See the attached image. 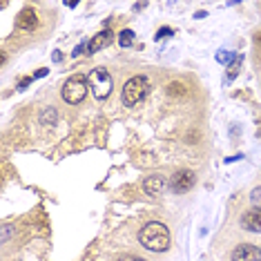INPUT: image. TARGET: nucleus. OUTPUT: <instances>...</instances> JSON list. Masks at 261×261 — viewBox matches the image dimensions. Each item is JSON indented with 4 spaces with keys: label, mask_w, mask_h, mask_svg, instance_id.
<instances>
[{
    "label": "nucleus",
    "mask_w": 261,
    "mask_h": 261,
    "mask_svg": "<svg viewBox=\"0 0 261 261\" xmlns=\"http://www.w3.org/2000/svg\"><path fill=\"white\" fill-rule=\"evenodd\" d=\"M139 241L150 252H165L170 248V230L159 221H150L141 228Z\"/></svg>",
    "instance_id": "f257e3e1"
},
{
    "label": "nucleus",
    "mask_w": 261,
    "mask_h": 261,
    "mask_svg": "<svg viewBox=\"0 0 261 261\" xmlns=\"http://www.w3.org/2000/svg\"><path fill=\"white\" fill-rule=\"evenodd\" d=\"M87 90H90V81H87V76L74 74V76H69V79L65 81V85H63V90H61V96H63L65 103L79 105V103L85 100Z\"/></svg>",
    "instance_id": "f03ea898"
},
{
    "label": "nucleus",
    "mask_w": 261,
    "mask_h": 261,
    "mask_svg": "<svg viewBox=\"0 0 261 261\" xmlns=\"http://www.w3.org/2000/svg\"><path fill=\"white\" fill-rule=\"evenodd\" d=\"M87 81H90V90H92L96 100H105L112 94L114 81H112V74L108 72V69H103V67L92 69L90 76H87Z\"/></svg>",
    "instance_id": "7ed1b4c3"
},
{
    "label": "nucleus",
    "mask_w": 261,
    "mask_h": 261,
    "mask_svg": "<svg viewBox=\"0 0 261 261\" xmlns=\"http://www.w3.org/2000/svg\"><path fill=\"white\" fill-rule=\"evenodd\" d=\"M150 92V81L145 76H132L125 85H123V103L127 108H134L136 103L145 98V94Z\"/></svg>",
    "instance_id": "20e7f679"
},
{
    "label": "nucleus",
    "mask_w": 261,
    "mask_h": 261,
    "mask_svg": "<svg viewBox=\"0 0 261 261\" xmlns=\"http://www.w3.org/2000/svg\"><path fill=\"white\" fill-rule=\"evenodd\" d=\"M232 261H261V248L252 243H239L232 250Z\"/></svg>",
    "instance_id": "39448f33"
},
{
    "label": "nucleus",
    "mask_w": 261,
    "mask_h": 261,
    "mask_svg": "<svg viewBox=\"0 0 261 261\" xmlns=\"http://www.w3.org/2000/svg\"><path fill=\"white\" fill-rule=\"evenodd\" d=\"M170 186L174 192H188L190 188L194 186V172H190V170H179L174 176H172V181H170Z\"/></svg>",
    "instance_id": "423d86ee"
},
{
    "label": "nucleus",
    "mask_w": 261,
    "mask_h": 261,
    "mask_svg": "<svg viewBox=\"0 0 261 261\" xmlns=\"http://www.w3.org/2000/svg\"><path fill=\"white\" fill-rule=\"evenodd\" d=\"M241 228L248 232H261V207H252V210L241 215Z\"/></svg>",
    "instance_id": "0eeeda50"
},
{
    "label": "nucleus",
    "mask_w": 261,
    "mask_h": 261,
    "mask_svg": "<svg viewBox=\"0 0 261 261\" xmlns=\"http://www.w3.org/2000/svg\"><path fill=\"white\" fill-rule=\"evenodd\" d=\"M38 25V18H36V11L32 7H25L18 14V18H16V27L22 29V32H34Z\"/></svg>",
    "instance_id": "6e6552de"
},
{
    "label": "nucleus",
    "mask_w": 261,
    "mask_h": 261,
    "mask_svg": "<svg viewBox=\"0 0 261 261\" xmlns=\"http://www.w3.org/2000/svg\"><path fill=\"white\" fill-rule=\"evenodd\" d=\"M165 186H168V181H165V176L161 174H152V176H147V179L143 181V190L150 197H156V194H161Z\"/></svg>",
    "instance_id": "1a4fd4ad"
},
{
    "label": "nucleus",
    "mask_w": 261,
    "mask_h": 261,
    "mask_svg": "<svg viewBox=\"0 0 261 261\" xmlns=\"http://www.w3.org/2000/svg\"><path fill=\"white\" fill-rule=\"evenodd\" d=\"M112 40V32L110 29H103L100 34H96L90 43H87V54H94V51H98V49H103L105 45H108Z\"/></svg>",
    "instance_id": "9d476101"
},
{
    "label": "nucleus",
    "mask_w": 261,
    "mask_h": 261,
    "mask_svg": "<svg viewBox=\"0 0 261 261\" xmlns=\"http://www.w3.org/2000/svg\"><path fill=\"white\" fill-rule=\"evenodd\" d=\"M118 45L121 47H132L134 45V32L132 29H123V32L118 34Z\"/></svg>",
    "instance_id": "9b49d317"
},
{
    "label": "nucleus",
    "mask_w": 261,
    "mask_h": 261,
    "mask_svg": "<svg viewBox=\"0 0 261 261\" xmlns=\"http://www.w3.org/2000/svg\"><path fill=\"white\" fill-rule=\"evenodd\" d=\"M241 65H243V54H237L234 63L228 65V79H230V81L237 79V74H239V67H241Z\"/></svg>",
    "instance_id": "f8f14e48"
},
{
    "label": "nucleus",
    "mask_w": 261,
    "mask_h": 261,
    "mask_svg": "<svg viewBox=\"0 0 261 261\" xmlns=\"http://www.w3.org/2000/svg\"><path fill=\"white\" fill-rule=\"evenodd\" d=\"M232 58H237V56L232 54V51H225V49H221V51L217 54V61H219V63H230Z\"/></svg>",
    "instance_id": "ddd939ff"
},
{
    "label": "nucleus",
    "mask_w": 261,
    "mask_h": 261,
    "mask_svg": "<svg viewBox=\"0 0 261 261\" xmlns=\"http://www.w3.org/2000/svg\"><path fill=\"white\" fill-rule=\"evenodd\" d=\"M250 201L254 205H261V188H254L252 194H250Z\"/></svg>",
    "instance_id": "4468645a"
},
{
    "label": "nucleus",
    "mask_w": 261,
    "mask_h": 261,
    "mask_svg": "<svg viewBox=\"0 0 261 261\" xmlns=\"http://www.w3.org/2000/svg\"><path fill=\"white\" fill-rule=\"evenodd\" d=\"M168 36H172V29H170V27H161V29L156 32V36H154V38L161 40V38H168Z\"/></svg>",
    "instance_id": "2eb2a0df"
},
{
    "label": "nucleus",
    "mask_w": 261,
    "mask_h": 261,
    "mask_svg": "<svg viewBox=\"0 0 261 261\" xmlns=\"http://www.w3.org/2000/svg\"><path fill=\"white\" fill-rule=\"evenodd\" d=\"M116 261H145V259L136 257V254H123V257H118Z\"/></svg>",
    "instance_id": "dca6fc26"
},
{
    "label": "nucleus",
    "mask_w": 261,
    "mask_h": 261,
    "mask_svg": "<svg viewBox=\"0 0 261 261\" xmlns=\"http://www.w3.org/2000/svg\"><path fill=\"white\" fill-rule=\"evenodd\" d=\"M32 81H34V76H29V79H22V81L18 83V90H25V87H27Z\"/></svg>",
    "instance_id": "f3484780"
},
{
    "label": "nucleus",
    "mask_w": 261,
    "mask_h": 261,
    "mask_svg": "<svg viewBox=\"0 0 261 261\" xmlns=\"http://www.w3.org/2000/svg\"><path fill=\"white\" fill-rule=\"evenodd\" d=\"M43 76H47V69H38V72L34 74V79H43Z\"/></svg>",
    "instance_id": "a211bd4d"
}]
</instances>
